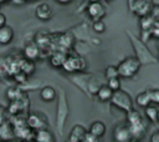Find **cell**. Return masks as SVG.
<instances>
[{
	"label": "cell",
	"instance_id": "cell-1",
	"mask_svg": "<svg viewBox=\"0 0 159 142\" xmlns=\"http://www.w3.org/2000/svg\"><path fill=\"white\" fill-rule=\"evenodd\" d=\"M125 34L128 35L132 46L134 49V56L138 59V61L140 62V65H149V64H157L158 59L157 56L148 49V46L145 45V42H143L139 37H137L132 31H125Z\"/></svg>",
	"mask_w": 159,
	"mask_h": 142
},
{
	"label": "cell",
	"instance_id": "cell-2",
	"mask_svg": "<svg viewBox=\"0 0 159 142\" xmlns=\"http://www.w3.org/2000/svg\"><path fill=\"white\" fill-rule=\"evenodd\" d=\"M57 106H56V128L57 132L60 133V136L63 135V130H65V125L66 121L70 115V106H68V101H67V96L65 90H60L57 96Z\"/></svg>",
	"mask_w": 159,
	"mask_h": 142
},
{
	"label": "cell",
	"instance_id": "cell-3",
	"mask_svg": "<svg viewBox=\"0 0 159 142\" xmlns=\"http://www.w3.org/2000/svg\"><path fill=\"white\" fill-rule=\"evenodd\" d=\"M116 67L118 71V77L133 78L139 72L142 65L135 56H128V57L123 59Z\"/></svg>",
	"mask_w": 159,
	"mask_h": 142
},
{
	"label": "cell",
	"instance_id": "cell-4",
	"mask_svg": "<svg viewBox=\"0 0 159 142\" xmlns=\"http://www.w3.org/2000/svg\"><path fill=\"white\" fill-rule=\"evenodd\" d=\"M111 103L113 106H116L117 108L124 111L125 113L129 112L130 110H133V100H132L130 95L122 88L113 92V95L111 97Z\"/></svg>",
	"mask_w": 159,
	"mask_h": 142
},
{
	"label": "cell",
	"instance_id": "cell-5",
	"mask_svg": "<svg viewBox=\"0 0 159 142\" xmlns=\"http://www.w3.org/2000/svg\"><path fill=\"white\" fill-rule=\"evenodd\" d=\"M62 69L68 73H76V72L83 71L86 69V61L80 56H73V55L67 54V56L63 61Z\"/></svg>",
	"mask_w": 159,
	"mask_h": 142
},
{
	"label": "cell",
	"instance_id": "cell-6",
	"mask_svg": "<svg viewBox=\"0 0 159 142\" xmlns=\"http://www.w3.org/2000/svg\"><path fill=\"white\" fill-rule=\"evenodd\" d=\"M25 123H26V126L31 131H39V130L47 128V120H46V117L42 113H39V112L30 113L25 118Z\"/></svg>",
	"mask_w": 159,
	"mask_h": 142
},
{
	"label": "cell",
	"instance_id": "cell-7",
	"mask_svg": "<svg viewBox=\"0 0 159 142\" xmlns=\"http://www.w3.org/2000/svg\"><path fill=\"white\" fill-rule=\"evenodd\" d=\"M152 7H153L152 0H133L130 2V10L139 17L149 15Z\"/></svg>",
	"mask_w": 159,
	"mask_h": 142
},
{
	"label": "cell",
	"instance_id": "cell-8",
	"mask_svg": "<svg viewBox=\"0 0 159 142\" xmlns=\"http://www.w3.org/2000/svg\"><path fill=\"white\" fill-rule=\"evenodd\" d=\"M106 7L103 4L98 2H91L87 5V14L91 17V20L96 21V20H102L106 16Z\"/></svg>",
	"mask_w": 159,
	"mask_h": 142
},
{
	"label": "cell",
	"instance_id": "cell-9",
	"mask_svg": "<svg viewBox=\"0 0 159 142\" xmlns=\"http://www.w3.org/2000/svg\"><path fill=\"white\" fill-rule=\"evenodd\" d=\"M113 140L114 142H132V135L128 125H118L113 130Z\"/></svg>",
	"mask_w": 159,
	"mask_h": 142
},
{
	"label": "cell",
	"instance_id": "cell-10",
	"mask_svg": "<svg viewBox=\"0 0 159 142\" xmlns=\"http://www.w3.org/2000/svg\"><path fill=\"white\" fill-rule=\"evenodd\" d=\"M0 140L4 142H11L12 140H15L14 126L9 120L0 125Z\"/></svg>",
	"mask_w": 159,
	"mask_h": 142
},
{
	"label": "cell",
	"instance_id": "cell-11",
	"mask_svg": "<svg viewBox=\"0 0 159 142\" xmlns=\"http://www.w3.org/2000/svg\"><path fill=\"white\" fill-rule=\"evenodd\" d=\"M41 56V50L40 47L35 44V41L27 42L24 47V57L30 60V61H35L36 59H39Z\"/></svg>",
	"mask_w": 159,
	"mask_h": 142
},
{
	"label": "cell",
	"instance_id": "cell-12",
	"mask_svg": "<svg viewBox=\"0 0 159 142\" xmlns=\"http://www.w3.org/2000/svg\"><path fill=\"white\" fill-rule=\"evenodd\" d=\"M57 42H58V49H56V50H61V51L67 52V49H71L73 46L75 37L71 32H62L58 35Z\"/></svg>",
	"mask_w": 159,
	"mask_h": 142
},
{
	"label": "cell",
	"instance_id": "cell-13",
	"mask_svg": "<svg viewBox=\"0 0 159 142\" xmlns=\"http://www.w3.org/2000/svg\"><path fill=\"white\" fill-rule=\"evenodd\" d=\"M53 12H52V9L48 4L46 2H42L40 5L36 6L35 9V16L39 19V20H42V21H47L52 17Z\"/></svg>",
	"mask_w": 159,
	"mask_h": 142
},
{
	"label": "cell",
	"instance_id": "cell-14",
	"mask_svg": "<svg viewBox=\"0 0 159 142\" xmlns=\"http://www.w3.org/2000/svg\"><path fill=\"white\" fill-rule=\"evenodd\" d=\"M130 135H132V140L133 141H139L144 137L145 132H147V125L144 121L139 122V123H134V125H128Z\"/></svg>",
	"mask_w": 159,
	"mask_h": 142
},
{
	"label": "cell",
	"instance_id": "cell-15",
	"mask_svg": "<svg viewBox=\"0 0 159 142\" xmlns=\"http://www.w3.org/2000/svg\"><path fill=\"white\" fill-rule=\"evenodd\" d=\"M89 77H91V75H89V73L76 72L75 75H72L71 81H72V82H73L78 88H81L86 95H88V93H87V82H88Z\"/></svg>",
	"mask_w": 159,
	"mask_h": 142
},
{
	"label": "cell",
	"instance_id": "cell-16",
	"mask_svg": "<svg viewBox=\"0 0 159 142\" xmlns=\"http://www.w3.org/2000/svg\"><path fill=\"white\" fill-rule=\"evenodd\" d=\"M87 130L84 126L82 125H75L68 135V138H67V142H81L83 136L86 135Z\"/></svg>",
	"mask_w": 159,
	"mask_h": 142
},
{
	"label": "cell",
	"instance_id": "cell-17",
	"mask_svg": "<svg viewBox=\"0 0 159 142\" xmlns=\"http://www.w3.org/2000/svg\"><path fill=\"white\" fill-rule=\"evenodd\" d=\"M66 56H67V52L61 51V50H55V51L50 55V59H48L50 65H51L52 67H56V69H57V67H62Z\"/></svg>",
	"mask_w": 159,
	"mask_h": 142
},
{
	"label": "cell",
	"instance_id": "cell-18",
	"mask_svg": "<svg viewBox=\"0 0 159 142\" xmlns=\"http://www.w3.org/2000/svg\"><path fill=\"white\" fill-rule=\"evenodd\" d=\"M14 39V30L11 26L5 25L0 27V45H9Z\"/></svg>",
	"mask_w": 159,
	"mask_h": 142
},
{
	"label": "cell",
	"instance_id": "cell-19",
	"mask_svg": "<svg viewBox=\"0 0 159 142\" xmlns=\"http://www.w3.org/2000/svg\"><path fill=\"white\" fill-rule=\"evenodd\" d=\"M34 141L35 142H55V137L51 133V131H48L47 128H43V130L36 131V133L34 135Z\"/></svg>",
	"mask_w": 159,
	"mask_h": 142
},
{
	"label": "cell",
	"instance_id": "cell-20",
	"mask_svg": "<svg viewBox=\"0 0 159 142\" xmlns=\"http://www.w3.org/2000/svg\"><path fill=\"white\" fill-rule=\"evenodd\" d=\"M57 96V91L52 87V86H43L41 90H40V97L42 101L45 102H51L56 98Z\"/></svg>",
	"mask_w": 159,
	"mask_h": 142
},
{
	"label": "cell",
	"instance_id": "cell-21",
	"mask_svg": "<svg viewBox=\"0 0 159 142\" xmlns=\"http://www.w3.org/2000/svg\"><path fill=\"white\" fill-rule=\"evenodd\" d=\"M88 132H89L91 135H93V136L101 138V137H103L104 133H106V125H104L102 121H94V122H92V125L89 126Z\"/></svg>",
	"mask_w": 159,
	"mask_h": 142
},
{
	"label": "cell",
	"instance_id": "cell-22",
	"mask_svg": "<svg viewBox=\"0 0 159 142\" xmlns=\"http://www.w3.org/2000/svg\"><path fill=\"white\" fill-rule=\"evenodd\" d=\"M112 95H113V91H112L106 83H103V85L98 88V91L96 92V96H97V98H98L101 102H108V101H111Z\"/></svg>",
	"mask_w": 159,
	"mask_h": 142
},
{
	"label": "cell",
	"instance_id": "cell-23",
	"mask_svg": "<svg viewBox=\"0 0 159 142\" xmlns=\"http://www.w3.org/2000/svg\"><path fill=\"white\" fill-rule=\"evenodd\" d=\"M144 113H145V117L154 125L158 123V117H159V111H158V107L157 105H153L150 103L149 106L144 107Z\"/></svg>",
	"mask_w": 159,
	"mask_h": 142
},
{
	"label": "cell",
	"instance_id": "cell-24",
	"mask_svg": "<svg viewBox=\"0 0 159 142\" xmlns=\"http://www.w3.org/2000/svg\"><path fill=\"white\" fill-rule=\"evenodd\" d=\"M19 70L22 71L24 73H26L27 76L32 75L34 71H35V64L34 61H30L25 57H22L20 61H19Z\"/></svg>",
	"mask_w": 159,
	"mask_h": 142
},
{
	"label": "cell",
	"instance_id": "cell-25",
	"mask_svg": "<svg viewBox=\"0 0 159 142\" xmlns=\"http://www.w3.org/2000/svg\"><path fill=\"white\" fill-rule=\"evenodd\" d=\"M25 95H26L25 91H22L20 87H15V86L9 87L6 91V97L9 101H17V100L22 98Z\"/></svg>",
	"mask_w": 159,
	"mask_h": 142
},
{
	"label": "cell",
	"instance_id": "cell-26",
	"mask_svg": "<svg viewBox=\"0 0 159 142\" xmlns=\"http://www.w3.org/2000/svg\"><path fill=\"white\" fill-rule=\"evenodd\" d=\"M102 85H103V83H102L98 78H96L94 76L91 75L88 82H87V93H88V96L96 95V92L98 91V88H99Z\"/></svg>",
	"mask_w": 159,
	"mask_h": 142
},
{
	"label": "cell",
	"instance_id": "cell-27",
	"mask_svg": "<svg viewBox=\"0 0 159 142\" xmlns=\"http://www.w3.org/2000/svg\"><path fill=\"white\" fill-rule=\"evenodd\" d=\"M142 121H143V117L139 113V111L133 108L129 112H127V125H134V123H139Z\"/></svg>",
	"mask_w": 159,
	"mask_h": 142
},
{
	"label": "cell",
	"instance_id": "cell-28",
	"mask_svg": "<svg viewBox=\"0 0 159 142\" xmlns=\"http://www.w3.org/2000/svg\"><path fill=\"white\" fill-rule=\"evenodd\" d=\"M135 103H137L139 107H143V108L150 105V101H149V97H148L147 91H143V92H140V93L137 95V97H135Z\"/></svg>",
	"mask_w": 159,
	"mask_h": 142
},
{
	"label": "cell",
	"instance_id": "cell-29",
	"mask_svg": "<svg viewBox=\"0 0 159 142\" xmlns=\"http://www.w3.org/2000/svg\"><path fill=\"white\" fill-rule=\"evenodd\" d=\"M12 77H14V80H15V82H17L20 86L21 85H24V83H26L27 81H29V76L26 75V73H24L22 71H16V72H14L12 73Z\"/></svg>",
	"mask_w": 159,
	"mask_h": 142
},
{
	"label": "cell",
	"instance_id": "cell-30",
	"mask_svg": "<svg viewBox=\"0 0 159 142\" xmlns=\"http://www.w3.org/2000/svg\"><path fill=\"white\" fill-rule=\"evenodd\" d=\"M147 93H148V97H149L150 103H153V105H158L159 103V90L158 88L147 90Z\"/></svg>",
	"mask_w": 159,
	"mask_h": 142
},
{
	"label": "cell",
	"instance_id": "cell-31",
	"mask_svg": "<svg viewBox=\"0 0 159 142\" xmlns=\"http://www.w3.org/2000/svg\"><path fill=\"white\" fill-rule=\"evenodd\" d=\"M92 30L97 34H102L106 31V24L103 20H96L92 22Z\"/></svg>",
	"mask_w": 159,
	"mask_h": 142
},
{
	"label": "cell",
	"instance_id": "cell-32",
	"mask_svg": "<svg viewBox=\"0 0 159 142\" xmlns=\"http://www.w3.org/2000/svg\"><path fill=\"white\" fill-rule=\"evenodd\" d=\"M104 77L107 80L109 78H114V77H118V71H117V67L113 66V65H109L106 67L104 70Z\"/></svg>",
	"mask_w": 159,
	"mask_h": 142
},
{
	"label": "cell",
	"instance_id": "cell-33",
	"mask_svg": "<svg viewBox=\"0 0 159 142\" xmlns=\"http://www.w3.org/2000/svg\"><path fill=\"white\" fill-rule=\"evenodd\" d=\"M106 85L114 92V91H117V90L120 88V78H119V77L109 78V80H107V83H106Z\"/></svg>",
	"mask_w": 159,
	"mask_h": 142
},
{
	"label": "cell",
	"instance_id": "cell-34",
	"mask_svg": "<svg viewBox=\"0 0 159 142\" xmlns=\"http://www.w3.org/2000/svg\"><path fill=\"white\" fill-rule=\"evenodd\" d=\"M81 142H99V138L96 137V136H93V135H91V133L87 131Z\"/></svg>",
	"mask_w": 159,
	"mask_h": 142
},
{
	"label": "cell",
	"instance_id": "cell-35",
	"mask_svg": "<svg viewBox=\"0 0 159 142\" xmlns=\"http://www.w3.org/2000/svg\"><path fill=\"white\" fill-rule=\"evenodd\" d=\"M6 120H7V110H6L5 106H2V105L0 103V125H1L2 122H5Z\"/></svg>",
	"mask_w": 159,
	"mask_h": 142
},
{
	"label": "cell",
	"instance_id": "cell-36",
	"mask_svg": "<svg viewBox=\"0 0 159 142\" xmlns=\"http://www.w3.org/2000/svg\"><path fill=\"white\" fill-rule=\"evenodd\" d=\"M150 142H159V132H154L150 137Z\"/></svg>",
	"mask_w": 159,
	"mask_h": 142
},
{
	"label": "cell",
	"instance_id": "cell-37",
	"mask_svg": "<svg viewBox=\"0 0 159 142\" xmlns=\"http://www.w3.org/2000/svg\"><path fill=\"white\" fill-rule=\"evenodd\" d=\"M11 1V4H14V5H16V6H21V5H24L27 0H10Z\"/></svg>",
	"mask_w": 159,
	"mask_h": 142
},
{
	"label": "cell",
	"instance_id": "cell-38",
	"mask_svg": "<svg viewBox=\"0 0 159 142\" xmlns=\"http://www.w3.org/2000/svg\"><path fill=\"white\" fill-rule=\"evenodd\" d=\"M5 25H6V16L0 12V27H2Z\"/></svg>",
	"mask_w": 159,
	"mask_h": 142
},
{
	"label": "cell",
	"instance_id": "cell-39",
	"mask_svg": "<svg viewBox=\"0 0 159 142\" xmlns=\"http://www.w3.org/2000/svg\"><path fill=\"white\" fill-rule=\"evenodd\" d=\"M73 0H56V2H58V4H61V5H68V4H71Z\"/></svg>",
	"mask_w": 159,
	"mask_h": 142
},
{
	"label": "cell",
	"instance_id": "cell-40",
	"mask_svg": "<svg viewBox=\"0 0 159 142\" xmlns=\"http://www.w3.org/2000/svg\"><path fill=\"white\" fill-rule=\"evenodd\" d=\"M86 1H87L88 4H91V2H98L99 0H86Z\"/></svg>",
	"mask_w": 159,
	"mask_h": 142
},
{
	"label": "cell",
	"instance_id": "cell-41",
	"mask_svg": "<svg viewBox=\"0 0 159 142\" xmlns=\"http://www.w3.org/2000/svg\"><path fill=\"white\" fill-rule=\"evenodd\" d=\"M6 1H7V0H0V5L4 4V2H6Z\"/></svg>",
	"mask_w": 159,
	"mask_h": 142
},
{
	"label": "cell",
	"instance_id": "cell-42",
	"mask_svg": "<svg viewBox=\"0 0 159 142\" xmlns=\"http://www.w3.org/2000/svg\"><path fill=\"white\" fill-rule=\"evenodd\" d=\"M29 142H35V141H34V140H31V141H29Z\"/></svg>",
	"mask_w": 159,
	"mask_h": 142
},
{
	"label": "cell",
	"instance_id": "cell-43",
	"mask_svg": "<svg viewBox=\"0 0 159 142\" xmlns=\"http://www.w3.org/2000/svg\"><path fill=\"white\" fill-rule=\"evenodd\" d=\"M0 142H4V141H0Z\"/></svg>",
	"mask_w": 159,
	"mask_h": 142
},
{
	"label": "cell",
	"instance_id": "cell-44",
	"mask_svg": "<svg viewBox=\"0 0 159 142\" xmlns=\"http://www.w3.org/2000/svg\"><path fill=\"white\" fill-rule=\"evenodd\" d=\"M108 1H109V0H108Z\"/></svg>",
	"mask_w": 159,
	"mask_h": 142
}]
</instances>
